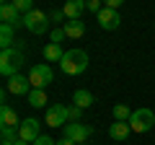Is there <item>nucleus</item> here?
I'll return each instance as SVG.
<instances>
[{
  "label": "nucleus",
  "mask_w": 155,
  "mask_h": 145,
  "mask_svg": "<svg viewBox=\"0 0 155 145\" xmlns=\"http://www.w3.org/2000/svg\"><path fill=\"white\" fill-rule=\"evenodd\" d=\"M18 137L26 140V143H34L36 137H41V135H39V122L36 119H23L21 127H18Z\"/></svg>",
  "instance_id": "obj_11"
},
{
  "label": "nucleus",
  "mask_w": 155,
  "mask_h": 145,
  "mask_svg": "<svg viewBox=\"0 0 155 145\" xmlns=\"http://www.w3.org/2000/svg\"><path fill=\"white\" fill-rule=\"evenodd\" d=\"M62 57H65V52H62L60 44L49 42V44L44 47V60H47V62H62Z\"/></svg>",
  "instance_id": "obj_17"
},
{
  "label": "nucleus",
  "mask_w": 155,
  "mask_h": 145,
  "mask_svg": "<svg viewBox=\"0 0 155 145\" xmlns=\"http://www.w3.org/2000/svg\"><path fill=\"white\" fill-rule=\"evenodd\" d=\"M72 104L80 106V109H88V106L93 104V93H91V91H85V88H78L75 93H72Z\"/></svg>",
  "instance_id": "obj_16"
},
{
  "label": "nucleus",
  "mask_w": 155,
  "mask_h": 145,
  "mask_svg": "<svg viewBox=\"0 0 155 145\" xmlns=\"http://www.w3.org/2000/svg\"><path fill=\"white\" fill-rule=\"evenodd\" d=\"M0 127H21V119L8 104L0 106Z\"/></svg>",
  "instance_id": "obj_13"
},
{
  "label": "nucleus",
  "mask_w": 155,
  "mask_h": 145,
  "mask_svg": "<svg viewBox=\"0 0 155 145\" xmlns=\"http://www.w3.org/2000/svg\"><path fill=\"white\" fill-rule=\"evenodd\" d=\"M23 26L28 29L31 34H44L47 29H49V13L39 11V8H34V11H28L26 16H23Z\"/></svg>",
  "instance_id": "obj_3"
},
{
  "label": "nucleus",
  "mask_w": 155,
  "mask_h": 145,
  "mask_svg": "<svg viewBox=\"0 0 155 145\" xmlns=\"http://www.w3.org/2000/svg\"><path fill=\"white\" fill-rule=\"evenodd\" d=\"M155 124V114L150 109H134L132 117H129V127L132 132H150Z\"/></svg>",
  "instance_id": "obj_4"
},
{
  "label": "nucleus",
  "mask_w": 155,
  "mask_h": 145,
  "mask_svg": "<svg viewBox=\"0 0 155 145\" xmlns=\"http://www.w3.org/2000/svg\"><path fill=\"white\" fill-rule=\"evenodd\" d=\"M83 145H85V143H83Z\"/></svg>",
  "instance_id": "obj_31"
},
{
  "label": "nucleus",
  "mask_w": 155,
  "mask_h": 145,
  "mask_svg": "<svg viewBox=\"0 0 155 145\" xmlns=\"http://www.w3.org/2000/svg\"><path fill=\"white\" fill-rule=\"evenodd\" d=\"M67 117H70V122H80L83 119V109L80 106H70L67 109Z\"/></svg>",
  "instance_id": "obj_22"
},
{
  "label": "nucleus",
  "mask_w": 155,
  "mask_h": 145,
  "mask_svg": "<svg viewBox=\"0 0 155 145\" xmlns=\"http://www.w3.org/2000/svg\"><path fill=\"white\" fill-rule=\"evenodd\" d=\"M57 145H78V143H72L70 137H62V140H57Z\"/></svg>",
  "instance_id": "obj_28"
},
{
  "label": "nucleus",
  "mask_w": 155,
  "mask_h": 145,
  "mask_svg": "<svg viewBox=\"0 0 155 145\" xmlns=\"http://www.w3.org/2000/svg\"><path fill=\"white\" fill-rule=\"evenodd\" d=\"M60 67H62L65 75H80V72H85V67H88V52L67 49L65 57H62V62H60Z\"/></svg>",
  "instance_id": "obj_2"
},
{
  "label": "nucleus",
  "mask_w": 155,
  "mask_h": 145,
  "mask_svg": "<svg viewBox=\"0 0 155 145\" xmlns=\"http://www.w3.org/2000/svg\"><path fill=\"white\" fill-rule=\"evenodd\" d=\"M67 122H70V117H67V106L65 104H52L47 109V114H44L47 127H65Z\"/></svg>",
  "instance_id": "obj_5"
},
{
  "label": "nucleus",
  "mask_w": 155,
  "mask_h": 145,
  "mask_svg": "<svg viewBox=\"0 0 155 145\" xmlns=\"http://www.w3.org/2000/svg\"><path fill=\"white\" fill-rule=\"evenodd\" d=\"M104 5H106V8H114V11H119V8L124 5V0H104Z\"/></svg>",
  "instance_id": "obj_27"
},
{
  "label": "nucleus",
  "mask_w": 155,
  "mask_h": 145,
  "mask_svg": "<svg viewBox=\"0 0 155 145\" xmlns=\"http://www.w3.org/2000/svg\"><path fill=\"white\" fill-rule=\"evenodd\" d=\"M91 135H93V130H91L88 124H83V122H67L65 124V137H70L72 143H78V145L88 143Z\"/></svg>",
  "instance_id": "obj_7"
},
{
  "label": "nucleus",
  "mask_w": 155,
  "mask_h": 145,
  "mask_svg": "<svg viewBox=\"0 0 155 145\" xmlns=\"http://www.w3.org/2000/svg\"><path fill=\"white\" fill-rule=\"evenodd\" d=\"M13 145H31V143H26V140H21V137H18L16 143H13Z\"/></svg>",
  "instance_id": "obj_29"
},
{
  "label": "nucleus",
  "mask_w": 155,
  "mask_h": 145,
  "mask_svg": "<svg viewBox=\"0 0 155 145\" xmlns=\"http://www.w3.org/2000/svg\"><path fill=\"white\" fill-rule=\"evenodd\" d=\"M28 106H34V109L47 106V93H44V88H31V93H28Z\"/></svg>",
  "instance_id": "obj_19"
},
{
  "label": "nucleus",
  "mask_w": 155,
  "mask_h": 145,
  "mask_svg": "<svg viewBox=\"0 0 155 145\" xmlns=\"http://www.w3.org/2000/svg\"><path fill=\"white\" fill-rule=\"evenodd\" d=\"M62 11H65L67 21H72V18H80V16H83V11H88V3H85V0H67Z\"/></svg>",
  "instance_id": "obj_12"
},
{
  "label": "nucleus",
  "mask_w": 155,
  "mask_h": 145,
  "mask_svg": "<svg viewBox=\"0 0 155 145\" xmlns=\"http://www.w3.org/2000/svg\"><path fill=\"white\" fill-rule=\"evenodd\" d=\"M28 80H31L34 88H47L54 80V72H52L49 65H34L31 72H28Z\"/></svg>",
  "instance_id": "obj_6"
},
{
  "label": "nucleus",
  "mask_w": 155,
  "mask_h": 145,
  "mask_svg": "<svg viewBox=\"0 0 155 145\" xmlns=\"http://www.w3.org/2000/svg\"><path fill=\"white\" fill-rule=\"evenodd\" d=\"M65 36H67V34H65V29H62V26H57L54 31H52V39H49V42H54V44H60V42L65 39Z\"/></svg>",
  "instance_id": "obj_25"
},
{
  "label": "nucleus",
  "mask_w": 155,
  "mask_h": 145,
  "mask_svg": "<svg viewBox=\"0 0 155 145\" xmlns=\"http://www.w3.org/2000/svg\"><path fill=\"white\" fill-rule=\"evenodd\" d=\"M31 145H57V143H54L52 137H47V135H41V137H36Z\"/></svg>",
  "instance_id": "obj_26"
},
{
  "label": "nucleus",
  "mask_w": 155,
  "mask_h": 145,
  "mask_svg": "<svg viewBox=\"0 0 155 145\" xmlns=\"http://www.w3.org/2000/svg\"><path fill=\"white\" fill-rule=\"evenodd\" d=\"M0 18H3V23H8V26H13V29L23 26V13L18 11L13 3H3V5H0Z\"/></svg>",
  "instance_id": "obj_10"
},
{
  "label": "nucleus",
  "mask_w": 155,
  "mask_h": 145,
  "mask_svg": "<svg viewBox=\"0 0 155 145\" xmlns=\"http://www.w3.org/2000/svg\"><path fill=\"white\" fill-rule=\"evenodd\" d=\"M3 3H11V0H3Z\"/></svg>",
  "instance_id": "obj_30"
},
{
  "label": "nucleus",
  "mask_w": 155,
  "mask_h": 145,
  "mask_svg": "<svg viewBox=\"0 0 155 145\" xmlns=\"http://www.w3.org/2000/svg\"><path fill=\"white\" fill-rule=\"evenodd\" d=\"M11 3H13V5H16L18 11L23 13V16H26L28 11H34V0H11Z\"/></svg>",
  "instance_id": "obj_21"
},
{
  "label": "nucleus",
  "mask_w": 155,
  "mask_h": 145,
  "mask_svg": "<svg viewBox=\"0 0 155 145\" xmlns=\"http://www.w3.org/2000/svg\"><path fill=\"white\" fill-rule=\"evenodd\" d=\"M8 93H13V96H28L31 93V80H28V75H21V72H18V75H13V78H8Z\"/></svg>",
  "instance_id": "obj_8"
},
{
  "label": "nucleus",
  "mask_w": 155,
  "mask_h": 145,
  "mask_svg": "<svg viewBox=\"0 0 155 145\" xmlns=\"http://www.w3.org/2000/svg\"><path fill=\"white\" fill-rule=\"evenodd\" d=\"M85 3H88V11H91V13H96V16H98L101 8H104V0H85Z\"/></svg>",
  "instance_id": "obj_24"
},
{
  "label": "nucleus",
  "mask_w": 155,
  "mask_h": 145,
  "mask_svg": "<svg viewBox=\"0 0 155 145\" xmlns=\"http://www.w3.org/2000/svg\"><path fill=\"white\" fill-rule=\"evenodd\" d=\"M111 114H114L116 122H129V117H132V109H129L127 104H114Z\"/></svg>",
  "instance_id": "obj_20"
},
{
  "label": "nucleus",
  "mask_w": 155,
  "mask_h": 145,
  "mask_svg": "<svg viewBox=\"0 0 155 145\" xmlns=\"http://www.w3.org/2000/svg\"><path fill=\"white\" fill-rule=\"evenodd\" d=\"M65 34L67 36H70V39H80V36H83L85 34V23L80 21V18H72V21H65Z\"/></svg>",
  "instance_id": "obj_15"
},
{
  "label": "nucleus",
  "mask_w": 155,
  "mask_h": 145,
  "mask_svg": "<svg viewBox=\"0 0 155 145\" xmlns=\"http://www.w3.org/2000/svg\"><path fill=\"white\" fill-rule=\"evenodd\" d=\"M65 11H62V8H60V11H52L49 13V21H54V23H62V26H65Z\"/></svg>",
  "instance_id": "obj_23"
},
{
  "label": "nucleus",
  "mask_w": 155,
  "mask_h": 145,
  "mask_svg": "<svg viewBox=\"0 0 155 145\" xmlns=\"http://www.w3.org/2000/svg\"><path fill=\"white\" fill-rule=\"evenodd\" d=\"M23 65H26V55H23L21 49H16V47L3 49V55H0V75L13 78V75H18V70H21Z\"/></svg>",
  "instance_id": "obj_1"
},
{
  "label": "nucleus",
  "mask_w": 155,
  "mask_h": 145,
  "mask_svg": "<svg viewBox=\"0 0 155 145\" xmlns=\"http://www.w3.org/2000/svg\"><path fill=\"white\" fill-rule=\"evenodd\" d=\"M129 132H132L129 122H114V124L109 127V137H111V140H119V143H122V140H127Z\"/></svg>",
  "instance_id": "obj_14"
},
{
  "label": "nucleus",
  "mask_w": 155,
  "mask_h": 145,
  "mask_svg": "<svg viewBox=\"0 0 155 145\" xmlns=\"http://www.w3.org/2000/svg\"><path fill=\"white\" fill-rule=\"evenodd\" d=\"M98 26L104 29V31H114V29H119V23H122V16H119V11H114V8H101L98 16Z\"/></svg>",
  "instance_id": "obj_9"
},
{
  "label": "nucleus",
  "mask_w": 155,
  "mask_h": 145,
  "mask_svg": "<svg viewBox=\"0 0 155 145\" xmlns=\"http://www.w3.org/2000/svg\"><path fill=\"white\" fill-rule=\"evenodd\" d=\"M13 42H16V34H13V26H8V23H3L0 26V47L3 49H11Z\"/></svg>",
  "instance_id": "obj_18"
}]
</instances>
